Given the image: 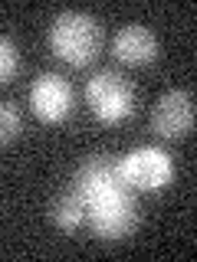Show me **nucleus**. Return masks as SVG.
<instances>
[{"instance_id": "10", "label": "nucleus", "mask_w": 197, "mask_h": 262, "mask_svg": "<svg viewBox=\"0 0 197 262\" xmlns=\"http://www.w3.org/2000/svg\"><path fill=\"white\" fill-rule=\"evenodd\" d=\"M16 69H20V53L7 36H0V85L10 82L16 76Z\"/></svg>"}, {"instance_id": "6", "label": "nucleus", "mask_w": 197, "mask_h": 262, "mask_svg": "<svg viewBox=\"0 0 197 262\" xmlns=\"http://www.w3.org/2000/svg\"><path fill=\"white\" fill-rule=\"evenodd\" d=\"M151 125L158 135L164 138H181L194 128V98L184 92V89H174V92H164L154 105Z\"/></svg>"}, {"instance_id": "2", "label": "nucleus", "mask_w": 197, "mask_h": 262, "mask_svg": "<svg viewBox=\"0 0 197 262\" xmlns=\"http://www.w3.org/2000/svg\"><path fill=\"white\" fill-rule=\"evenodd\" d=\"M49 46H53V53L63 62L86 66V62L95 59L98 46H102V33H98V23L89 13L66 10L49 27Z\"/></svg>"}, {"instance_id": "1", "label": "nucleus", "mask_w": 197, "mask_h": 262, "mask_svg": "<svg viewBox=\"0 0 197 262\" xmlns=\"http://www.w3.org/2000/svg\"><path fill=\"white\" fill-rule=\"evenodd\" d=\"M72 187L86 200V220L95 236L102 239H122L138 223V203L131 187L119 174V161L109 154H92L79 164Z\"/></svg>"}, {"instance_id": "9", "label": "nucleus", "mask_w": 197, "mask_h": 262, "mask_svg": "<svg viewBox=\"0 0 197 262\" xmlns=\"http://www.w3.org/2000/svg\"><path fill=\"white\" fill-rule=\"evenodd\" d=\"M20 108L13 102H0V144H10L20 135Z\"/></svg>"}, {"instance_id": "5", "label": "nucleus", "mask_w": 197, "mask_h": 262, "mask_svg": "<svg viewBox=\"0 0 197 262\" xmlns=\"http://www.w3.org/2000/svg\"><path fill=\"white\" fill-rule=\"evenodd\" d=\"M30 108L40 121H63L72 112V85L56 72H43L30 85Z\"/></svg>"}, {"instance_id": "7", "label": "nucleus", "mask_w": 197, "mask_h": 262, "mask_svg": "<svg viewBox=\"0 0 197 262\" xmlns=\"http://www.w3.org/2000/svg\"><path fill=\"white\" fill-rule=\"evenodd\" d=\"M112 53L119 56L122 62L128 66H145L158 56V36H154L148 27H138V23H128L115 33L112 39Z\"/></svg>"}, {"instance_id": "3", "label": "nucleus", "mask_w": 197, "mask_h": 262, "mask_svg": "<svg viewBox=\"0 0 197 262\" xmlns=\"http://www.w3.org/2000/svg\"><path fill=\"white\" fill-rule=\"evenodd\" d=\"M86 102L89 108L95 112L98 121H105V125H119V121H125L131 108H135V89H131V82L122 76V72H98V76L89 79L86 85Z\"/></svg>"}, {"instance_id": "4", "label": "nucleus", "mask_w": 197, "mask_h": 262, "mask_svg": "<svg viewBox=\"0 0 197 262\" xmlns=\"http://www.w3.org/2000/svg\"><path fill=\"white\" fill-rule=\"evenodd\" d=\"M119 174L131 190H161L174 177V164L161 147H138L119 161Z\"/></svg>"}, {"instance_id": "8", "label": "nucleus", "mask_w": 197, "mask_h": 262, "mask_svg": "<svg viewBox=\"0 0 197 262\" xmlns=\"http://www.w3.org/2000/svg\"><path fill=\"white\" fill-rule=\"evenodd\" d=\"M49 220H53L60 229H76L82 220H86V200H82V193L72 184L53 200V207H49Z\"/></svg>"}]
</instances>
